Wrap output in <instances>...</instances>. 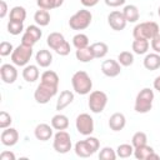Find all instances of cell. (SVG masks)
Listing matches in <instances>:
<instances>
[{"instance_id": "cell-24", "label": "cell", "mask_w": 160, "mask_h": 160, "mask_svg": "<svg viewBox=\"0 0 160 160\" xmlns=\"http://www.w3.org/2000/svg\"><path fill=\"white\" fill-rule=\"evenodd\" d=\"M122 14H124V18L128 22H136L140 18V12H139L138 6H135L132 4L125 5L122 9Z\"/></svg>"}, {"instance_id": "cell-13", "label": "cell", "mask_w": 160, "mask_h": 160, "mask_svg": "<svg viewBox=\"0 0 160 160\" xmlns=\"http://www.w3.org/2000/svg\"><path fill=\"white\" fill-rule=\"evenodd\" d=\"M101 72L108 78H115L121 72V65L118 60H104L101 62Z\"/></svg>"}, {"instance_id": "cell-45", "label": "cell", "mask_w": 160, "mask_h": 160, "mask_svg": "<svg viewBox=\"0 0 160 160\" xmlns=\"http://www.w3.org/2000/svg\"><path fill=\"white\" fill-rule=\"evenodd\" d=\"M80 2L85 8H92V6H95L99 2V0H80Z\"/></svg>"}, {"instance_id": "cell-30", "label": "cell", "mask_w": 160, "mask_h": 160, "mask_svg": "<svg viewBox=\"0 0 160 160\" xmlns=\"http://www.w3.org/2000/svg\"><path fill=\"white\" fill-rule=\"evenodd\" d=\"M26 19V10L22 6H14L10 10V20L24 22Z\"/></svg>"}, {"instance_id": "cell-29", "label": "cell", "mask_w": 160, "mask_h": 160, "mask_svg": "<svg viewBox=\"0 0 160 160\" xmlns=\"http://www.w3.org/2000/svg\"><path fill=\"white\" fill-rule=\"evenodd\" d=\"M75 56H76V59H78L79 61H81V62H89V61H91V60L95 59V58H94V54H92V51H91V49H90V46L84 48V49H76Z\"/></svg>"}, {"instance_id": "cell-7", "label": "cell", "mask_w": 160, "mask_h": 160, "mask_svg": "<svg viewBox=\"0 0 160 160\" xmlns=\"http://www.w3.org/2000/svg\"><path fill=\"white\" fill-rule=\"evenodd\" d=\"M32 56V46L20 44L16 46L11 54V61L16 66H26Z\"/></svg>"}, {"instance_id": "cell-27", "label": "cell", "mask_w": 160, "mask_h": 160, "mask_svg": "<svg viewBox=\"0 0 160 160\" xmlns=\"http://www.w3.org/2000/svg\"><path fill=\"white\" fill-rule=\"evenodd\" d=\"M149 46H150V44H149V40H146V39H134L132 45H131L132 51L138 55L146 54L149 50Z\"/></svg>"}, {"instance_id": "cell-9", "label": "cell", "mask_w": 160, "mask_h": 160, "mask_svg": "<svg viewBox=\"0 0 160 160\" xmlns=\"http://www.w3.org/2000/svg\"><path fill=\"white\" fill-rule=\"evenodd\" d=\"M71 138L70 134L65 130H58V132L54 135L52 148L59 154H66L71 150Z\"/></svg>"}, {"instance_id": "cell-8", "label": "cell", "mask_w": 160, "mask_h": 160, "mask_svg": "<svg viewBox=\"0 0 160 160\" xmlns=\"http://www.w3.org/2000/svg\"><path fill=\"white\" fill-rule=\"evenodd\" d=\"M106 104H108V95L104 91L95 90V91L90 92V96L88 100V106L91 112H94V114L102 112Z\"/></svg>"}, {"instance_id": "cell-4", "label": "cell", "mask_w": 160, "mask_h": 160, "mask_svg": "<svg viewBox=\"0 0 160 160\" xmlns=\"http://www.w3.org/2000/svg\"><path fill=\"white\" fill-rule=\"evenodd\" d=\"M59 85L46 82V81H40L38 85L35 92H34V99L38 104H48L58 92Z\"/></svg>"}, {"instance_id": "cell-47", "label": "cell", "mask_w": 160, "mask_h": 160, "mask_svg": "<svg viewBox=\"0 0 160 160\" xmlns=\"http://www.w3.org/2000/svg\"><path fill=\"white\" fill-rule=\"evenodd\" d=\"M158 15H159V18H160V6H159V9H158Z\"/></svg>"}, {"instance_id": "cell-2", "label": "cell", "mask_w": 160, "mask_h": 160, "mask_svg": "<svg viewBox=\"0 0 160 160\" xmlns=\"http://www.w3.org/2000/svg\"><path fill=\"white\" fill-rule=\"evenodd\" d=\"M154 91L150 88H144L141 89L135 99L134 104V110L139 114H146L152 109V101H154Z\"/></svg>"}, {"instance_id": "cell-19", "label": "cell", "mask_w": 160, "mask_h": 160, "mask_svg": "<svg viewBox=\"0 0 160 160\" xmlns=\"http://www.w3.org/2000/svg\"><path fill=\"white\" fill-rule=\"evenodd\" d=\"M74 101V92L70 91V90H62L56 100V110L60 111V110H64L66 106H69L71 102Z\"/></svg>"}, {"instance_id": "cell-43", "label": "cell", "mask_w": 160, "mask_h": 160, "mask_svg": "<svg viewBox=\"0 0 160 160\" xmlns=\"http://www.w3.org/2000/svg\"><path fill=\"white\" fill-rule=\"evenodd\" d=\"M16 156L12 151H2L0 154V160H15Z\"/></svg>"}, {"instance_id": "cell-17", "label": "cell", "mask_w": 160, "mask_h": 160, "mask_svg": "<svg viewBox=\"0 0 160 160\" xmlns=\"http://www.w3.org/2000/svg\"><path fill=\"white\" fill-rule=\"evenodd\" d=\"M52 126H50L49 124H45V122H41V124H38L35 126V130H34V135L38 140L40 141H48L51 139L52 136Z\"/></svg>"}, {"instance_id": "cell-44", "label": "cell", "mask_w": 160, "mask_h": 160, "mask_svg": "<svg viewBox=\"0 0 160 160\" xmlns=\"http://www.w3.org/2000/svg\"><path fill=\"white\" fill-rule=\"evenodd\" d=\"M0 18L1 19H4L5 16H6V14H8V4H6V1L5 0H1L0 1Z\"/></svg>"}, {"instance_id": "cell-18", "label": "cell", "mask_w": 160, "mask_h": 160, "mask_svg": "<svg viewBox=\"0 0 160 160\" xmlns=\"http://www.w3.org/2000/svg\"><path fill=\"white\" fill-rule=\"evenodd\" d=\"M126 125V118L122 112H114L109 118V128L112 131H120Z\"/></svg>"}, {"instance_id": "cell-38", "label": "cell", "mask_w": 160, "mask_h": 160, "mask_svg": "<svg viewBox=\"0 0 160 160\" xmlns=\"http://www.w3.org/2000/svg\"><path fill=\"white\" fill-rule=\"evenodd\" d=\"M12 122V119H11V115L8 114L6 111H1L0 112V129H6L11 125Z\"/></svg>"}, {"instance_id": "cell-28", "label": "cell", "mask_w": 160, "mask_h": 160, "mask_svg": "<svg viewBox=\"0 0 160 160\" xmlns=\"http://www.w3.org/2000/svg\"><path fill=\"white\" fill-rule=\"evenodd\" d=\"M34 20H35L36 25H39V26H48L50 22V14L48 10L39 9L34 14Z\"/></svg>"}, {"instance_id": "cell-10", "label": "cell", "mask_w": 160, "mask_h": 160, "mask_svg": "<svg viewBox=\"0 0 160 160\" xmlns=\"http://www.w3.org/2000/svg\"><path fill=\"white\" fill-rule=\"evenodd\" d=\"M75 126H76V130L81 135L89 136L94 131V119L86 112L79 114L75 120Z\"/></svg>"}, {"instance_id": "cell-5", "label": "cell", "mask_w": 160, "mask_h": 160, "mask_svg": "<svg viewBox=\"0 0 160 160\" xmlns=\"http://www.w3.org/2000/svg\"><path fill=\"white\" fill-rule=\"evenodd\" d=\"M159 32H160V29L155 21H144V22L135 25V28L132 30V36H134V39L151 40Z\"/></svg>"}, {"instance_id": "cell-23", "label": "cell", "mask_w": 160, "mask_h": 160, "mask_svg": "<svg viewBox=\"0 0 160 160\" xmlns=\"http://www.w3.org/2000/svg\"><path fill=\"white\" fill-rule=\"evenodd\" d=\"M40 76V72H39V68L36 65H26L24 66V70H22V78L26 82H35Z\"/></svg>"}, {"instance_id": "cell-33", "label": "cell", "mask_w": 160, "mask_h": 160, "mask_svg": "<svg viewBox=\"0 0 160 160\" xmlns=\"http://www.w3.org/2000/svg\"><path fill=\"white\" fill-rule=\"evenodd\" d=\"M72 45L75 46V49H84L89 46V38L88 35L79 32L76 35H74L72 38Z\"/></svg>"}, {"instance_id": "cell-46", "label": "cell", "mask_w": 160, "mask_h": 160, "mask_svg": "<svg viewBox=\"0 0 160 160\" xmlns=\"http://www.w3.org/2000/svg\"><path fill=\"white\" fill-rule=\"evenodd\" d=\"M154 89L158 90V91H160V75L156 76L155 80H154Z\"/></svg>"}, {"instance_id": "cell-3", "label": "cell", "mask_w": 160, "mask_h": 160, "mask_svg": "<svg viewBox=\"0 0 160 160\" xmlns=\"http://www.w3.org/2000/svg\"><path fill=\"white\" fill-rule=\"evenodd\" d=\"M100 148V142L96 138L89 135L85 140H79L75 144V154L79 158H89L91 155H94Z\"/></svg>"}, {"instance_id": "cell-39", "label": "cell", "mask_w": 160, "mask_h": 160, "mask_svg": "<svg viewBox=\"0 0 160 160\" xmlns=\"http://www.w3.org/2000/svg\"><path fill=\"white\" fill-rule=\"evenodd\" d=\"M14 51V46L11 42L9 41H2L0 44V55L1 56H8V55H11Z\"/></svg>"}, {"instance_id": "cell-25", "label": "cell", "mask_w": 160, "mask_h": 160, "mask_svg": "<svg viewBox=\"0 0 160 160\" xmlns=\"http://www.w3.org/2000/svg\"><path fill=\"white\" fill-rule=\"evenodd\" d=\"M51 126L55 130H66L69 128V119L64 114H56L51 118Z\"/></svg>"}, {"instance_id": "cell-20", "label": "cell", "mask_w": 160, "mask_h": 160, "mask_svg": "<svg viewBox=\"0 0 160 160\" xmlns=\"http://www.w3.org/2000/svg\"><path fill=\"white\" fill-rule=\"evenodd\" d=\"M142 64L146 70H150V71L158 70L160 68V54H158V52L146 54V56L142 60Z\"/></svg>"}, {"instance_id": "cell-16", "label": "cell", "mask_w": 160, "mask_h": 160, "mask_svg": "<svg viewBox=\"0 0 160 160\" xmlns=\"http://www.w3.org/2000/svg\"><path fill=\"white\" fill-rule=\"evenodd\" d=\"M134 156L138 159V160H150V159H160V156L158 154H155L154 149L151 146H149L148 144L146 145H142V146H139V148H135L134 149Z\"/></svg>"}, {"instance_id": "cell-36", "label": "cell", "mask_w": 160, "mask_h": 160, "mask_svg": "<svg viewBox=\"0 0 160 160\" xmlns=\"http://www.w3.org/2000/svg\"><path fill=\"white\" fill-rule=\"evenodd\" d=\"M118 158L116 155V150H114L110 146H105L100 150L99 152V159L100 160H115Z\"/></svg>"}, {"instance_id": "cell-22", "label": "cell", "mask_w": 160, "mask_h": 160, "mask_svg": "<svg viewBox=\"0 0 160 160\" xmlns=\"http://www.w3.org/2000/svg\"><path fill=\"white\" fill-rule=\"evenodd\" d=\"M35 60H36V64L40 66V68H48L51 65L52 62V54L49 51V50H45V49H41L36 52L35 55Z\"/></svg>"}, {"instance_id": "cell-15", "label": "cell", "mask_w": 160, "mask_h": 160, "mask_svg": "<svg viewBox=\"0 0 160 160\" xmlns=\"http://www.w3.org/2000/svg\"><path fill=\"white\" fill-rule=\"evenodd\" d=\"M0 140H1V144L4 146H14L19 140V132L16 129L9 126L6 129H2V132L0 135Z\"/></svg>"}, {"instance_id": "cell-12", "label": "cell", "mask_w": 160, "mask_h": 160, "mask_svg": "<svg viewBox=\"0 0 160 160\" xmlns=\"http://www.w3.org/2000/svg\"><path fill=\"white\" fill-rule=\"evenodd\" d=\"M126 20L124 18V14L122 11H119V10H114L111 11L109 15H108V24L109 26L115 30V31H121L125 29L126 26Z\"/></svg>"}, {"instance_id": "cell-41", "label": "cell", "mask_w": 160, "mask_h": 160, "mask_svg": "<svg viewBox=\"0 0 160 160\" xmlns=\"http://www.w3.org/2000/svg\"><path fill=\"white\" fill-rule=\"evenodd\" d=\"M151 49L154 50V52L160 54V32L151 39Z\"/></svg>"}, {"instance_id": "cell-14", "label": "cell", "mask_w": 160, "mask_h": 160, "mask_svg": "<svg viewBox=\"0 0 160 160\" xmlns=\"http://www.w3.org/2000/svg\"><path fill=\"white\" fill-rule=\"evenodd\" d=\"M0 76L5 84H14L18 79V70L11 64H2L0 68Z\"/></svg>"}, {"instance_id": "cell-40", "label": "cell", "mask_w": 160, "mask_h": 160, "mask_svg": "<svg viewBox=\"0 0 160 160\" xmlns=\"http://www.w3.org/2000/svg\"><path fill=\"white\" fill-rule=\"evenodd\" d=\"M55 52H56L58 55H60V56H66V55H69V54H70V44H69L68 41H65L59 49L55 50Z\"/></svg>"}, {"instance_id": "cell-1", "label": "cell", "mask_w": 160, "mask_h": 160, "mask_svg": "<svg viewBox=\"0 0 160 160\" xmlns=\"http://www.w3.org/2000/svg\"><path fill=\"white\" fill-rule=\"evenodd\" d=\"M71 85L76 94L79 95H88L92 89V80L89 74L84 70L76 71L71 78Z\"/></svg>"}, {"instance_id": "cell-37", "label": "cell", "mask_w": 160, "mask_h": 160, "mask_svg": "<svg viewBox=\"0 0 160 160\" xmlns=\"http://www.w3.org/2000/svg\"><path fill=\"white\" fill-rule=\"evenodd\" d=\"M24 31V24L20 21H14L9 20L8 22V32L11 35H19Z\"/></svg>"}, {"instance_id": "cell-26", "label": "cell", "mask_w": 160, "mask_h": 160, "mask_svg": "<svg viewBox=\"0 0 160 160\" xmlns=\"http://www.w3.org/2000/svg\"><path fill=\"white\" fill-rule=\"evenodd\" d=\"M90 49H91L95 59H102L104 56H106V54L109 51V46L102 41H98V42L91 44Z\"/></svg>"}, {"instance_id": "cell-34", "label": "cell", "mask_w": 160, "mask_h": 160, "mask_svg": "<svg viewBox=\"0 0 160 160\" xmlns=\"http://www.w3.org/2000/svg\"><path fill=\"white\" fill-rule=\"evenodd\" d=\"M118 61L121 66H131L134 64V55L130 51H121L118 55Z\"/></svg>"}, {"instance_id": "cell-32", "label": "cell", "mask_w": 160, "mask_h": 160, "mask_svg": "<svg viewBox=\"0 0 160 160\" xmlns=\"http://www.w3.org/2000/svg\"><path fill=\"white\" fill-rule=\"evenodd\" d=\"M36 4L40 9L52 10V9L60 8L64 4V0H36Z\"/></svg>"}, {"instance_id": "cell-31", "label": "cell", "mask_w": 160, "mask_h": 160, "mask_svg": "<svg viewBox=\"0 0 160 160\" xmlns=\"http://www.w3.org/2000/svg\"><path fill=\"white\" fill-rule=\"evenodd\" d=\"M134 146L132 144H120L118 148H116V155L121 159H125V158H130L131 155H134Z\"/></svg>"}, {"instance_id": "cell-6", "label": "cell", "mask_w": 160, "mask_h": 160, "mask_svg": "<svg viewBox=\"0 0 160 160\" xmlns=\"http://www.w3.org/2000/svg\"><path fill=\"white\" fill-rule=\"evenodd\" d=\"M91 20H92V14L90 12V10L81 9L78 10L72 16H70L69 26L72 30H85L90 26Z\"/></svg>"}, {"instance_id": "cell-42", "label": "cell", "mask_w": 160, "mask_h": 160, "mask_svg": "<svg viewBox=\"0 0 160 160\" xmlns=\"http://www.w3.org/2000/svg\"><path fill=\"white\" fill-rule=\"evenodd\" d=\"M126 0H104L105 5L109 6V8H119L121 5L125 4Z\"/></svg>"}, {"instance_id": "cell-35", "label": "cell", "mask_w": 160, "mask_h": 160, "mask_svg": "<svg viewBox=\"0 0 160 160\" xmlns=\"http://www.w3.org/2000/svg\"><path fill=\"white\" fill-rule=\"evenodd\" d=\"M131 144L134 148H139V146H142V145H146L148 144V136L144 131H138L132 135L131 138Z\"/></svg>"}, {"instance_id": "cell-11", "label": "cell", "mask_w": 160, "mask_h": 160, "mask_svg": "<svg viewBox=\"0 0 160 160\" xmlns=\"http://www.w3.org/2000/svg\"><path fill=\"white\" fill-rule=\"evenodd\" d=\"M41 35H42V32H41V29L39 25H29L22 34L21 44L28 45V46H34L40 40Z\"/></svg>"}, {"instance_id": "cell-21", "label": "cell", "mask_w": 160, "mask_h": 160, "mask_svg": "<svg viewBox=\"0 0 160 160\" xmlns=\"http://www.w3.org/2000/svg\"><path fill=\"white\" fill-rule=\"evenodd\" d=\"M65 41H66V40H65L64 35H62L61 32H56V31L50 32V34L48 35V38H46V44H48V46H49L50 49H52L54 51H55L56 49H59Z\"/></svg>"}]
</instances>
